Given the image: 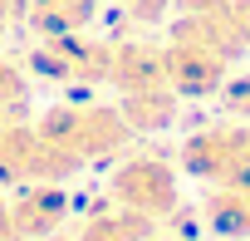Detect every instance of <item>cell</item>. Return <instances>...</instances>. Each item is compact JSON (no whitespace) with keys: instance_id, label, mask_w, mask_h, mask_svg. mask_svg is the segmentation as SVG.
<instances>
[{"instance_id":"1","label":"cell","mask_w":250,"mask_h":241,"mask_svg":"<svg viewBox=\"0 0 250 241\" xmlns=\"http://www.w3.org/2000/svg\"><path fill=\"white\" fill-rule=\"evenodd\" d=\"M74 168L83 163H98L108 153H118L123 143H128V123H123V113L118 108H103V103H59L49 108L40 123H35Z\"/></svg>"},{"instance_id":"2","label":"cell","mask_w":250,"mask_h":241,"mask_svg":"<svg viewBox=\"0 0 250 241\" xmlns=\"http://www.w3.org/2000/svg\"><path fill=\"white\" fill-rule=\"evenodd\" d=\"M108 192H113V207H128L138 217H167L177 207V172L167 158L157 153H138L128 163H118L113 177H108Z\"/></svg>"},{"instance_id":"3","label":"cell","mask_w":250,"mask_h":241,"mask_svg":"<svg viewBox=\"0 0 250 241\" xmlns=\"http://www.w3.org/2000/svg\"><path fill=\"white\" fill-rule=\"evenodd\" d=\"M182 168L191 177H206V182H230V177L250 172V118L191 133L182 143Z\"/></svg>"},{"instance_id":"4","label":"cell","mask_w":250,"mask_h":241,"mask_svg":"<svg viewBox=\"0 0 250 241\" xmlns=\"http://www.w3.org/2000/svg\"><path fill=\"white\" fill-rule=\"evenodd\" d=\"M162 59H167V84L177 89V98H206V94H216L226 84V64H230L216 45H206V40H196L187 30H172Z\"/></svg>"},{"instance_id":"5","label":"cell","mask_w":250,"mask_h":241,"mask_svg":"<svg viewBox=\"0 0 250 241\" xmlns=\"http://www.w3.org/2000/svg\"><path fill=\"white\" fill-rule=\"evenodd\" d=\"M64 212H69V197L59 182H25V192L10 207V226L15 236H49L54 226H64Z\"/></svg>"},{"instance_id":"6","label":"cell","mask_w":250,"mask_h":241,"mask_svg":"<svg viewBox=\"0 0 250 241\" xmlns=\"http://www.w3.org/2000/svg\"><path fill=\"white\" fill-rule=\"evenodd\" d=\"M118 113L133 133H152V128H167L177 118V89L172 84H152V89H133L118 98Z\"/></svg>"},{"instance_id":"7","label":"cell","mask_w":250,"mask_h":241,"mask_svg":"<svg viewBox=\"0 0 250 241\" xmlns=\"http://www.w3.org/2000/svg\"><path fill=\"white\" fill-rule=\"evenodd\" d=\"M206 221L221 236H250V172L216 182V192L206 197Z\"/></svg>"},{"instance_id":"8","label":"cell","mask_w":250,"mask_h":241,"mask_svg":"<svg viewBox=\"0 0 250 241\" xmlns=\"http://www.w3.org/2000/svg\"><path fill=\"white\" fill-rule=\"evenodd\" d=\"M93 15V0H30V20L44 35H74Z\"/></svg>"},{"instance_id":"9","label":"cell","mask_w":250,"mask_h":241,"mask_svg":"<svg viewBox=\"0 0 250 241\" xmlns=\"http://www.w3.org/2000/svg\"><path fill=\"white\" fill-rule=\"evenodd\" d=\"M147 231H152V217H138L128 207H113V212L93 217L79 231V241H147Z\"/></svg>"},{"instance_id":"10","label":"cell","mask_w":250,"mask_h":241,"mask_svg":"<svg viewBox=\"0 0 250 241\" xmlns=\"http://www.w3.org/2000/svg\"><path fill=\"white\" fill-rule=\"evenodd\" d=\"M25 103H30V79L20 74L15 59L0 54V113H20Z\"/></svg>"},{"instance_id":"11","label":"cell","mask_w":250,"mask_h":241,"mask_svg":"<svg viewBox=\"0 0 250 241\" xmlns=\"http://www.w3.org/2000/svg\"><path fill=\"white\" fill-rule=\"evenodd\" d=\"M221 98H226V108H230L235 118H250V74L226 79V84H221Z\"/></svg>"},{"instance_id":"12","label":"cell","mask_w":250,"mask_h":241,"mask_svg":"<svg viewBox=\"0 0 250 241\" xmlns=\"http://www.w3.org/2000/svg\"><path fill=\"white\" fill-rule=\"evenodd\" d=\"M167 5H172V0H123V10H128L138 25H152V20H157Z\"/></svg>"},{"instance_id":"13","label":"cell","mask_w":250,"mask_h":241,"mask_svg":"<svg viewBox=\"0 0 250 241\" xmlns=\"http://www.w3.org/2000/svg\"><path fill=\"white\" fill-rule=\"evenodd\" d=\"M177 5L187 10V15H206V10H216L221 0H177Z\"/></svg>"},{"instance_id":"14","label":"cell","mask_w":250,"mask_h":241,"mask_svg":"<svg viewBox=\"0 0 250 241\" xmlns=\"http://www.w3.org/2000/svg\"><path fill=\"white\" fill-rule=\"evenodd\" d=\"M10 20H15V0H0V35H5Z\"/></svg>"}]
</instances>
